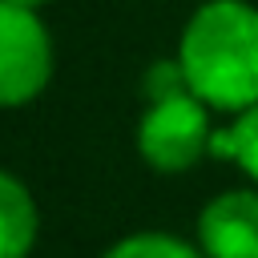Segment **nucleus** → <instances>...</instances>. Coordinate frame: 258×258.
Returning <instances> with one entry per match:
<instances>
[{"mask_svg":"<svg viewBox=\"0 0 258 258\" xmlns=\"http://www.w3.org/2000/svg\"><path fill=\"white\" fill-rule=\"evenodd\" d=\"M210 157H230V161H238L242 173H250L258 181V105L234 113V121L226 129H214Z\"/></svg>","mask_w":258,"mask_h":258,"instance_id":"nucleus-6","label":"nucleus"},{"mask_svg":"<svg viewBox=\"0 0 258 258\" xmlns=\"http://www.w3.org/2000/svg\"><path fill=\"white\" fill-rule=\"evenodd\" d=\"M210 141H214L210 105L194 93L149 101L137 125V153L157 173H185L210 153Z\"/></svg>","mask_w":258,"mask_h":258,"instance_id":"nucleus-2","label":"nucleus"},{"mask_svg":"<svg viewBox=\"0 0 258 258\" xmlns=\"http://www.w3.org/2000/svg\"><path fill=\"white\" fill-rule=\"evenodd\" d=\"M52 77V36L32 8L0 0V109L28 105Z\"/></svg>","mask_w":258,"mask_h":258,"instance_id":"nucleus-3","label":"nucleus"},{"mask_svg":"<svg viewBox=\"0 0 258 258\" xmlns=\"http://www.w3.org/2000/svg\"><path fill=\"white\" fill-rule=\"evenodd\" d=\"M177 60L189 93L210 109L258 105V8L250 0H206L181 28Z\"/></svg>","mask_w":258,"mask_h":258,"instance_id":"nucleus-1","label":"nucleus"},{"mask_svg":"<svg viewBox=\"0 0 258 258\" xmlns=\"http://www.w3.org/2000/svg\"><path fill=\"white\" fill-rule=\"evenodd\" d=\"M36 202L20 177L0 169V258H28L36 242Z\"/></svg>","mask_w":258,"mask_h":258,"instance_id":"nucleus-5","label":"nucleus"},{"mask_svg":"<svg viewBox=\"0 0 258 258\" xmlns=\"http://www.w3.org/2000/svg\"><path fill=\"white\" fill-rule=\"evenodd\" d=\"M177 93H189L181 60L173 56V60L149 64V73H145V101H161V97H177Z\"/></svg>","mask_w":258,"mask_h":258,"instance_id":"nucleus-8","label":"nucleus"},{"mask_svg":"<svg viewBox=\"0 0 258 258\" xmlns=\"http://www.w3.org/2000/svg\"><path fill=\"white\" fill-rule=\"evenodd\" d=\"M105 258H206V250H202V246L194 250L185 238L145 230V234H129V238L113 242V246L105 250Z\"/></svg>","mask_w":258,"mask_h":258,"instance_id":"nucleus-7","label":"nucleus"},{"mask_svg":"<svg viewBox=\"0 0 258 258\" xmlns=\"http://www.w3.org/2000/svg\"><path fill=\"white\" fill-rule=\"evenodd\" d=\"M8 4H20V8H32V12H40L48 0H8Z\"/></svg>","mask_w":258,"mask_h":258,"instance_id":"nucleus-9","label":"nucleus"},{"mask_svg":"<svg viewBox=\"0 0 258 258\" xmlns=\"http://www.w3.org/2000/svg\"><path fill=\"white\" fill-rule=\"evenodd\" d=\"M206 258H258V189H226L198 218Z\"/></svg>","mask_w":258,"mask_h":258,"instance_id":"nucleus-4","label":"nucleus"}]
</instances>
